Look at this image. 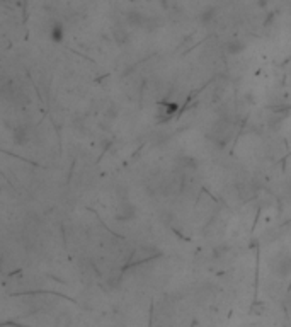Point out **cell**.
Segmentation results:
<instances>
[{
    "instance_id": "cell-1",
    "label": "cell",
    "mask_w": 291,
    "mask_h": 327,
    "mask_svg": "<svg viewBox=\"0 0 291 327\" xmlns=\"http://www.w3.org/2000/svg\"><path fill=\"white\" fill-rule=\"evenodd\" d=\"M135 210L131 208L128 203H124V205H121V213H118V220H130L133 217Z\"/></svg>"
},
{
    "instance_id": "cell-2",
    "label": "cell",
    "mask_w": 291,
    "mask_h": 327,
    "mask_svg": "<svg viewBox=\"0 0 291 327\" xmlns=\"http://www.w3.org/2000/svg\"><path fill=\"white\" fill-rule=\"evenodd\" d=\"M51 37L55 41H61V37H63V28L60 24H55L51 28Z\"/></svg>"
}]
</instances>
